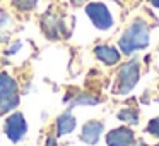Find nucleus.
Masks as SVG:
<instances>
[{"label":"nucleus","mask_w":159,"mask_h":146,"mask_svg":"<svg viewBox=\"0 0 159 146\" xmlns=\"http://www.w3.org/2000/svg\"><path fill=\"white\" fill-rule=\"evenodd\" d=\"M149 45V28L144 21H135L120 40V48L123 53H132L135 50L145 48Z\"/></svg>","instance_id":"1"},{"label":"nucleus","mask_w":159,"mask_h":146,"mask_svg":"<svg viewBox=\"0 0 159 146\" xmlns=\"http://www.w3.org/2000/svg\"><path fill=\"white\" fill-rule=\"evenodd\" d=\"M139 76H140V66L137 60H130L128 64H125L120 69L115 83L113 93L116 95H127L134 90V86L139 83Z\"/></svg>","instance_id":"2"},{"label":"nucleus","mask_w":159,"mask_h":146,"mask_svg":"<svg viewBox=\"0 0 159 146\" xmlns=\"http://www.w3.org/2000/svg\"><path fill=\"white\" fill-rule=\"evenodd\" d=\"M19 105L17 83L7 74H0V115L12 112Z\"/></svg>","instance_id":"3"},{"label":"nucleus","mask_w":159,"mask_h":146,"mask_svg":"<svg viewBox=\"0 0 159 146\" xmlns=\"http://www.w3.org/2000/svg\"><path fill=\"white\" fill-rule=\"evenodd\" d=\"M86 14L93 21V24L99 29H110L113 26V17H111L110 11L106 9L104 4L99 2H91L86 5Z\"/></svg>","instance_id":"4"},{"label":"nucleus","mask_w":159,"mask_h":146,"mask_svg":"<svg viewBox=\"0 0 159 146\" xmlns=\"http://www.w3.org/2000/svg\"><path fill=\"white\" fill-rule=\"evenodd\" d=\"M26 131H28V124H26V119L22 117V114L16 112V114H11L5 120V134L11 141L17 143L19 139L24 138Z\"/></svg>","instance_id":"5"},{"label":"nucleus","mask_w":159,"mask_h":146,"mask_svg":"<svg viewBox=\"0 0 159 146\" xmlns=\"http://www.w3.org/2000/svg\"><path fill=\"white\" fill-rule=\"evenodd\" d=\"M108 146H132L134 143V132L128 127H118L108 132L106 136Z\"/></svg>","instance_id":"6"},{"label":"nucleus","mask_w":159,"mask_h":146,"mask_svg":"<svg viewBox=\"0 0 159 146\" xmlns=\"http://www.w3.org/2000/svg\"><path fill=\"white\" fill-rule=\"evenodd\" d=\"M101 132H103V122L99 120H89L82 125V131H80V139L87 144H96L101 138Z\"/></svg>","instance_id":"7"},{"label":"nucleus","mask_w":159,"mask_h":146,"mask_svg":"<svg viewBox=\"0 0 159 146\" xmlns=\"http://www.w3.org/2000/svg\"><path fill=\"white\" fill-rule=\"evenodd\" d=\"M43 31L48 35V38H60L65 33V29H63V22L60 19H57L55 16L48 14L43 19Z\"/></svg>","instance_id":"8"},{"label":"nucleus","mask_w":159,"mask_h":146,"mask_svg":"<svg viewBox=\"0 0 159 146\" xmlns=\"http://www.w3.org/2000/svg\"><path fill=\"white\" fill-rule=\"evenodd\" d=\"M94 53H96V59H99L101 62L108 64V66H113V64L120 62V53H118L116 48L108 45H98L94 48Z\"/></svg>","instance_id":"9"},{"label":"nucleus","mask_w":159,"mask_h":146,"mask_svg":"<svg viewBox=\"0 0 159 146\" xmlns=\"http://www.w3.org/2000/svg\"><path fill=\"white\" fill-rule=\"evenodd\" d=\"M74 127H75V119H74V115L70 114V112H65V114H62L57 119L58 136H65V134H69V132H72Z\"/></svg>","instance_id":"10"},{"label":"nucleus","mask_w":159,"mask_h":146,"mask_svg":"<svg viewBox=\"0 0 159 146\" xmlns=\"http://www.w3.org/2000/svg\"><path fill=\"white\" fill-rule=\"evenodd\" d=\"M118 119L123 122H128V124H137L139 122V114L134 110V108H123V110L118 112Z\"/></svg>","instance_id":"11"},{"label":"nucleus","mask_w":159,"mask_h":146,"mask_svg":"<svg viewBox=\"0 0 159 146\" xmlns=\"http://www.w3.org/2000/svg\"><path fill=\"white\" fill-rule=\"evenodd\" d=\"M38 4V0H12V5L19 11H33Z\"/></svg>","instance_id":"12"},{"label":"nucleus","mask_w":159,"mask_h":146,"mask_svg":"<svg viewBox=\"0 0 159 146\" xmlns=\"http://www.w3.org/2000/svg\"><path fill=\"white\" fill-rule=\"evenodd\" d=\"M98 103V98L91 96V95H79V96L74 100V107H79V105H96Z\"/></svg>","instance_id":"13"},{"label":"nucleus","mask_w":159,"mask_h":146,"mask_svg":"<svg viewBox=\"0 0 159 146\" xmlns=\"http://www.w3.org/2000/svg\"><path fill=\"white\" fill-rule=\"evenodd\" d=\"M147 132H149V134H152V136H156V138H159V117L149 120V124H147Z\"/></svg>","instance_id":"14"},{"label":"nucleus","mask_w":159,"mask_h":146,"mask_svg":"<svg viewBox=\"0 0 159 146\" xmlns=\"http://www.w3.org/2000/svg\"><path fill=\"white\" fill-rule=\"evenodd\" d=\"M46 146H57V139L53 138V136H50L48 141H46Z\"/></svg>","instance_id":"15"},{"label":"nucleus","mask_w":159,"mask_h":146,"mask_svg":"<svg viewBox=\"0 0 159 146\" xmlns=\"http://www.w3.org/2000/svg\"><path fill=\"white\" fill-rule=\"evenodd\" d=\"M149 2H151L154 7H159V0H149Z\"/></svg>","instance_id":"16"},{"label":"nucleus","mask_w":159,"mask_h":146,"mask_svg":"<svg viewBox=\"0 0 159 146\" xmlns=\"http://www.w3.org/2000/svg\"><path fill=\"white\" fill-rule=\"evenodd\" d=\"M80 2H84V0H72V4H74V5H79Z\"/></svg>","instance_id":"17"},{"label":"nucleus","mask_w":159,"mask_h":146,"mask_svg":"<svg viewBox=\"0 0 159 146\" xmlns=\"http://www.w3.org/2000/svg\"><path fill=\"white\" fill-rule=\"evenodd\" d=\"M134 146H144V144H142V143H139V144H134Z\"/></svg>","instance_id":"18"}]
</instances>
